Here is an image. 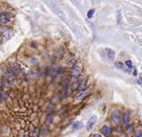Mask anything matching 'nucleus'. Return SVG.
Instances as JSON below:
<instances>
[{
    "instance_id": "nucleus-1",
    "label": "nucleus",
    "mask_w": 142,
    "mask_h": 137,
    "mask_svg": "<svg viewBox=\"0 0 142 137\" xmlns=\"http://www.w3.org/2000/svg\"><path fill=\"white\" fill-rule=\"evenodd\" d=\"M15 20V16L11 13H0V26H8Z\"/></svg>"
},
{
    "instance_id": "nucleus-2",
    "label": "nucleus",
    "mask_w": 142,
    "mask_h": 137,
    "mask_svg": "<svg viewBox=\"0 0 142 137\" xmlns=\"http://www.w3.org/2000/svg\"><path fill=\"white\" fill-rule=\"evenodd\" d=\"M13 35V32L12 29L8 28V26H1L0 27V38L3 41H6Z\"/></svg>"
},
{
    "instance_id": "nucleus-3",
    "label": "nucleus",
    "mask_w": 142,
    "mask_h": 137,
    "mask_svg": "<svg viewBox=\"0 0 142 137\" xmlns=\"http://www.w3.org/2000/svg\"><path fill=\"white\" fill-rule=\"evenodd\" d=\"M6 68L8 69V71H9L10 73L16 78H16H18L19 75H20V67H19L18 64L16 63V62H15V61L9 62Z\"/></svg>"
},
{
    "instance_id": "nucleus-4",
    "label": "nucleus",
    "mask_w": 142,
    "mask_h": 137,
    "mask_svg": "<svg viewBox=\"0 0 142 137\" xmlns=\"http://www.w3.org/2000/svg\"><path fill=\"white\" fill-rule=\"evenodd\" d=\"M89 91H90L89 88H85V89L79 90V91L77 92V94H76V96H75V100L76 101H81V100H83L85 97H86V96L89 95Z\"/></svg>"
},
{
    "instance_id": "nucleus-5",
    "label": "nucleus",
    "mask_w": 142,
    "mask_h": 137,
    "mask_svg": "<svg viewBox=\"0 0 142 137\" xmlns=\"http://www.w3.org/2000/svg\"><path fill=\"white\" fill-rule=\"evenodd\" d=\"M96 121H97V116H96V115H92L91 117L89 118L87 124H86V129H87V131H91L92 128L94 127Z\"/></svg>"
},
{
    "instance_id": "nucleus-6",
    "label": "nucleus",
    "mask_w": 142,
    "mask_h": 137,
    "mask_svg": "<svg viewBox=\"0 0 142 137\" xmlns=\"http://www.w3.org/2000/svg\"><path fill=\"white\" fill-rule=\"evenodd\" d=\"M115 67H116L117 69H119L121 71H124V72H127V73H131L132 70H128V68L126 67L125 64H123V62H121V61H117L115 62Z\"/></svg>"
},
{
    "instance_id": "nucleus-7",
    "label": "nucleus",
    "mask_w": 142,
    "mask_h": 137,
    "mask_svg": "<svg viewBox=\"0 0 142 137\" xmlns=\"http://www.w3.org/2000/svg\"><path fill=\"white\" fill-rule=\"evenodd\" d=\"M80 74H81V67L79 65H75V66L73 67L72 72H71V78L72 79H76L78 76H80Z\"/></svg>"
},
{
    "instance_id": "nucleus-8",
    "label": "nucleus",
    "mask_w": 142,
    "mask_h": 137,
    "mask_svg": "<svg viewBox=\"0 0 142 137\" xmlns=\"http://www.w3.org/2000/svg\"><path fill=\"white\" fill-rule=\"evenodd\" d=\"M111 120L114 124H118L120 121V112L118 110H113L111 114Z\"/></svg>"
},
{
    "instance_id": "nucleus-9",
    "label": "nucleus",
    "mask_w": 142,
    "mask_h": 137,
    "mask_svg": "<svg viewBox=\"0 0 142 137\" xmlns=\"http://www.w3.org/2000/svg\"><path fill=\"white\" fill-rule=\"evenodd\" d=\"M130 122V113L129 112H125L123 115V119H122V127H127Z\"/></svg>"
},
{
    "instance_id": "nucleus-10",
    "label": "nucleus",
    "mask_w": 142,
    "mask_h": 137,
    "mask_svg": "<svg viewBox=\"0 0 142 137\" xmlns=\"http://www.w3.org/2000/svg\"><path fill=\"white\" fill-rule=\"evenodd\" d=\"M101 131H102V133L104 134L105 136H109L110 134H111V128L107 126V125H104L103 127H102L101 128Z\"/></svg>"
},
{
    "instance_id": "nucleus-11",
    "label": "nucleus",
    "mask_w": 142,
    "mask_h": 137,
    "mask_svg": "<svg viewBox=\"0 0 142 137\" xmlns=\"http://www.w3.org/2000/svg\"><path fill=\"white\" fill-rule=\"evenodd\" d=\"M105 51H106V53H107V59H109L110 61H113L114 56H115V53H114V51H112V50H111V49H110V48H107Z\"/></svg>"
},
{
    "instance_id": "nucleus-12",
    "label": "nucleus",
    "mask_w": 142,
    "mask_h": 137,
    "mask_svg": "<svg viewBox=\"0 0 142 137\" xmlns=\"http://www.w3.org/2000/svg\"><path fill=\"white\" fill-rule=\"evenodd\" d=\"M8 99V93L3 89H0V101H5Z\"/></svg>"
},
{
    "instance_id": "nucleus-13",
    "label": "nucleus",
    "mask_w": 142,
    "mask_h": 137,
    "mask_svg": "<svg viewBox=\"0 0 142 137\" xmlns=\"http://www.w3.org/2000/svg\"><path fill=\"white\" fill-rule=\"evenodd\" d=\"M72 128H73V129H81V128H83V123L82 122H75L74 124H73V126H72Z\"/></svg>"
},
{
    "instance_id": "nucleus-14",
    "label": "nucleus",
    "mask_w": 142,
    "mask_h": 137,
    "mask_svg": "<svg viewBox=\"0 0 142 137\" xmlns=\"http://www.w3.org/2000/svg\"><path fill=\"white\" fill-rule=\"evenodd\" d=\"M76 63H77V61H76L75 59H71V60H69L68 61V62H67V65L69 67H74L76 65Z\"/></svg>"
},
{
    "instance_id": "nucleus-15",
    "label": "nucleus",
    "mask_w": 142,
    "mask_h": 137,
    "mask_svg": "<svg viewBox=\"0 0 142 137\" xmlns=\"http://www.w3.org/2000/svg\"><path fill=\"white\" fill-rule=\"evenodd\" d=\"M38 62V59L37 57H33L30 59V64L31 65H36Z\"/></svg>"
},
{
    "instance_id": "nucleus-16",
    "label": "nucleus",
    "mask_w": 142,
    "mask_h": 137,
    "mask_svg": "<svg viewBox=\"0 0 142 137\" xmlns=\"http://www.w3.org/2000/svg\"><path fill=\"white\" fill-rule=\"evenodd\" d=\"M53 119H54L53 114H48L47 116H46V122H47L48 124H51V123L53 122Z\"/></svg>"
},
{
    "instance_id": "nucleus-17",
    "label": "nucleus",
    "mask_w": 142,
    "mask_h": 137,
    "mask_svg": "<svg viewBox=\"0 0 142 137\" xmlns=\"http://www.w3.org/2000/svg\"><path fill=\"white\" fill-rule=\"evenodd\" d=\"M40 135V128H35V131H34V133H33V136L34 137H38Z\"/></svg>"
},
{
    "instance_id": "nucleus-18",
    "label": "nucleus",
    "mask_w": 142,
    "mask_h": 137,
    "mask_svg": "<svg viewBox=\"0 0 142 137\" xmlns=\"http://www.w3.org/2000/svg\"><path fill=\"white\" fill-rule=\"evenodd\" d=\"M125 65H127V66H128V68H129L130 70H132L131 68L133 67V63H132V61H125Z\"/></svg>"
},
{
    "instance_id": "nucleus-19",
    "label": "nucleus",
    "mask_w": 142,
    "mask_h": 137,
    "mask_svg": "<svg viewBox=\"0 0 142 137\" xmlns=\"http://www.w3.org/2000/svg\"><path fill=\"white\" fill-rule=\"evenodd\" d=\"M93 13H94V10H89V13H87V16H89V18H90V17H92Z\"/></svg>"
},
{
    "instance_id": "nucleus-20",
    "label": "nucleus",
    "mask_w": 142,
    "mask_h": 137,
    "mask_svg": "<svg viewBox=\"0 0 142 137\" xmlns=\"http://www.w3.org/2000/svg\"><path fill=\"white\" fill-rule=\"evenodd\" d=\"M134 137H141V131H136V133H134Z\"/></svg>"
},
{
    "instance_id": "nucleus-21",
    "label": "nucleus",
    "mask_w": 142,
    "mask_h": 137,
    "mask_svg": "<svg viewBox=\"0 0 142 137\" xmlns=\"http://www.w3.org/2000/svg\"><path fill=\"white\" fill-rule=\"evenodd\" d=\"M133 125L128 127V131H129V132H132V131H133Z\"/></svg>"
},
{
    "instance_id": "nucleus-22",
    "label": "nucleus",
    "mask_w": 142,
    "mask_h": 137,
    "mask_svg": "<svg viewBox=\"0 0 142 137\" xmlns=\"http://www.w3.org/2000/svg\"><path fill=\"white\" fill-rule=\"evenodd\" d=\"M2 83H3V80L0 78V89H1V87H2Z\"/></svg>"
},
{
    "instance_id": "nucleus-23",
    "label": "nucleus",
    "mask_w": 142,
    "mask_h": 137,
    "mask_svg": "<svg viewBox=\"0 0 142 137\" xmlns=\"http://www.w3.org/2000/svg\"><path fill=\"white\" fill-rule=\"evenodd\" d=\"M93 137H102V136L100 135V134L96 133V134H94V135H93Z\"/></svg>"
},
{
    "instance_id": "nucleus-24",
    "label": "nucleus",
    "mask_w": 142,
    "mask_h": 137,
    "mask_svg": "<svg viewBox=\"0 0 142 137\" xmlns=\"http://www.w3.org/2000/svg\"><path fill=\"white\" fill-rule=\"evenodd\" d=\"M24 137H29V134L28 133H25V134H24Z\"/></svg>"
},
{
    "instance_id": "nucleus-25",
    "label": "nucleus",
    "mask_w": 142,
    "mask_h": 137,
    "mask_svg": "<svg viewBox=\"0 0 142 137\" xmlns=\"http://www.w3.org/2000/svg\"><path fill=\"white\" fill-rule=\"evenodd\" d=\"M121 137H127L126 135H123V136H121Z\"/></svg>"
}]
</instances>
